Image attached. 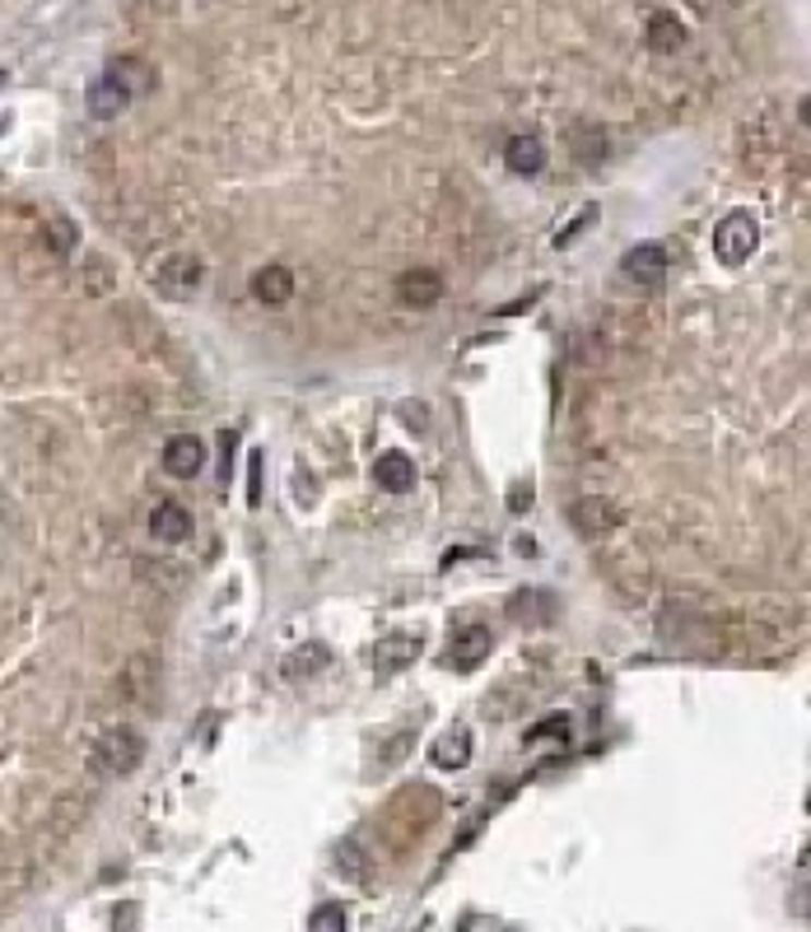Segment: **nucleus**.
<instances>
[{
	"mask_svg": "<svg viewBox=\"0 0 811 932\" xmlns=\"http://www.w3.org/2000/svg\"><path fill=\"white\" fill-rule=\"evenodd\" d=\"M326 662H332V648H326V644H303V648H295L285 658V671H289V677H313V671L326 667Z\"/></svg>",
	"mask_w": 811,
	"mask_h": 932,
	"instance_id": "17",
	"label": "nucleus"
},
{
	"mask_svg": "<svg viewBox=\"0 0 811 932\" xmlns=\"http://www.w3.org/2000/svg\"><path fill=\"white\" fill-rule=\"evenodd\" d=\"M205 466V443L196 434H172L164 443V471L178 476V480H192Z\"/></svg>",
	"mask_w": 811,
	"mask_h": 932,
	"instance_id": "7",
	"label": "nucleus"
},
{
	"mask_svg": "<svg viewBox=\"0 0 811 932\" xmlns=\"http://www.w3.org/2000/svg\"><path fill=\"white\" fill-rule=\"evenodd\" d=\"M755 248H761V224H755L751 211H732V215L718 219V229H714V252H718L723 266L751 262Z\"/></svg>",
	"mask_w": 811,
	"mask_h": 932,
	"instance_id": "1",
	"label": "nucleus"
},
{
	"mask_svg": "<svg viewBox=\"0 0 811 932\" xmlns=\"http://www.w3.org/2000/svg\"><path fill=\"white\" fill-rule=\"evenodd\" d=\"M504 164L517 172V178H532V172L546 168V145L537 141V135H513V141L504 145Z\"/></svg>",
	"mask_w": 811,
	"mask_h": 932,
	"instance_id": "15",
	"label": "nucleus"
},
{
	"mask_svg": "<svg viewBox=\"0 0 811 932\" xmlns=\"http://www.w3.org/2000/svg\"><path fill=\"white\" fill-rule=\"evenodd\" d=\"M620 271H625V280L634 285H663V275H667V248L663 243H640V248H630L625 252V262H620Z\"/></svg>",
	"mask_w": 811,
	"mask_h": 932,
	"instance_id": "6",
	"label": "nucleus"
},
{
	"mask_svg": "<svg viewBox=\"0 0 811 932\" xmlns=\"http://www.w3.org/2000/svg\"><path fill=\"white\" fill-rule=\"evenodd\" d=\"M402 420H406L410 429H425V420H429V416H425V406H416V402H406V406H402Z\"/></svg>",
	"mask_w": 811,
	"mask_h": 932,
	"instance_id": "24",
	"label": "nucleus"
},
{
	"mask_svg": "<svg viewBox=\"0 0 811 932\" xmlns=\"http://www.w3.org/2000/svg\"><path fill=\"white\" fill-rule=\"evenodd\" d=\"M490 648H494V630L472 625V630H462V634L453 638V648H448V662H453L457 671H472V667H480V662L490 658Z\"/></svg>",
	"mask_w": 811,
	"mask_h": 932,
	"instance_id": "9",
	"label": "nucleus"
},
{
	"mask_svg": "<svg viewBox=\"0 0 811 932\" xmlns=\"http://www.w3.org/2000/svg\"><path fill=\"white\" fill-rule=\"evenodd\" d=\"M569 517L579 523V531H588V537H597V531H611V527L620 523V509L611 504V499L588 494V499H579V504L569 509Z\"/></svg>",
	"mask_w": 811,
	"mask_h": 932,
	"instance_id": "12",
	"label": "nucleus"
},
{
	"mask_svg": "<svg viewBox=\"0 0 811 932\" xmlns=\"http://www.w3.org/2000/svg\"><path fill=\"white\" fill-rule=\"evenodd\" d=\"M47 243H51V252L57 256H65L75 248V229H71V219H51L47 224Z\"/></svg>",
	"mask_w": 811,
	"mask_h": 932,
	"instance_id": "20",
	"label": "nucleus"
},
{
	"mask_svg": "<svg viewBox=\"0 0 811 932\" xmlns=\"http://www.w3.org/2000/svg\"><path fill=\"white\" fill-rule=\"evenodd\" d=\"M201 285H205V262H196V256H168V262H159V271H154V289L172 303L196 299Z\"/></svg>",
	"mask_w": 811,
	"mask_h": 932,
	"instance_id": "3",
	"label": "nucleus"
},
{
	"mask_svg": "<svg viewBox=\"0 0 811 932\" xmlns=\"http://www.w3.org/2000/svg\"><path fill=\"white\" fill-rule=\"evenodd\" d=\"M127 103H131L127 84L117 80L112 71L103 75V80H94V84H90V112L98 117V122H108V117H117V112H127Z\"/></svg>",
	"mask_w": 811,
	"mask_h": 932,
	"instance_id": "13",
	"label": "nucleus"
},
{
	"mask_svg": "<svg viewBox=\"0 0 811 932\" xmlns=\"http://www.w3.org/2000/svg\"><path fill=\"white\" fill-rule=\"evenodd\" d=\"M420 634H383V644H378V653H373V662H378V671L383 677H396V671H406L410 662L420 658Z\"/></svg>",
	"mask_w": 811,
	"mask_h": 932,
	"instance_id": "10",
	"label": "nucleus"
},
{
	"mask_svg": "<svg viewBox=\"0 0 811 932\" xmlns=\"http://www.w3.org/2000/svg\"><path fill=\"white\" fill-rule=\"evenodd\" d=\"M112 75L127 84V94H131V98H135V94H150V89H154V71H150L145 61H135V57L117 61V65H112Z\"/></svg>",
	"mask_w": 811,
	"mask_h": 932,
	"instance_id": "18",
	"label": "nucleus"
},
{
	"mask_svg": "<svg viewBox=\"0 0 811 932\" xmlns=\"http://www.w3.org/2000/svg\"><path fill=\"white\" fill-rule=\"evenodd\" d=\"M150 531H154V541H164V546H178L192 537V513H187L178 499H159L150 513Z\"/></svg>",
	"mask_w": 811,
	"mask_h": 932,
	"instance_id": "8",
	"label": "nucleus"
},
{
	"mask_svg": "<svg viewBox=\"0 0 811 932\" xmlns=\"http://www.w3.org/2000/svg\"><path fill=\"white\" fill-rule=\"evenodd\" d=\"M145 761V737L135 732V728H112V732H103V741L94 746V765L103 774H131L135 765Z\"/></svg>",
	"mask_w": 811,
	"mask_h": 932,
	"instance_id": "2",
	"label": "nucleus"
},
{
	"mask_svg": "<svg viewBox=\"0 0 811 932\" xmlns=\"http://www.w3.org/2000/svg\"><path fill=\"white\" fill-rule=\"evenodd\" d=\"M681 43H685V28H681L677 14H667V10L653 14L648 20V47L653 51H681Z\"/></svg>",
	"mask_w": 811,
	"mask_h": 932,
	"instance_id": "16",
	"label": "nucleus"
},
{
	"mask_svg": "<svg viewBox=\"0 0 811 932\" xmlns=\"http://www.w3.org/2000/svg\"><path fill=\"white\" fill-rule=\"evenodd\" d=\"M313 923L318 932H345L350 928V913H345V905H322V909H313Z\"/></svg>",
	"mask_w": 811,
	"mask_h": 932,
	"instance_id": "19",
	"label": "nucleus"
},
{
	"mask_svg": "<svg viewBox=\"0 0 811 932\" xmlns=\"http://www.w3.org/2000/svg\"><path fill=\"white\" fill-rule=\"evenodd\" d=\"M341 872H350L355 882H369V862H365V853H359L355 844H345L341 849Z\"/></svg>",
	"mask_w": 811,
	"mask_h": 932,
	"instance_id": "21",
	"label": "nucleus"
},
{
	"mask_svg": "<svg viewBox=\"0 0 811 932\" xmlns=\"http://www.w3.org/2000/svg\"><path fill=\"white\" fill-rule=\"evenodd\" d=\"M443 299V275L434 266H410L396 275V303L406 308H434Z\"/></svg>",
	"mask_w": 811,
	"mask_h": 932,
	"instance_id": "4",
	"label": "nucleus"
},
{
	"mask_svg": "<svg viewBox=\"0 0 811 932\" xmlns=\"http://www.w3.org/2000/svg\"><path fill=\"white\" fill-rule=\"evenodd\" d=\"M593 219H597V205H588V211H583V215H579L574 224H569V229H564V234H556V248H569V238H579V234H583V229H588V224H593Z\"/></svg>",
	"mask_w": 811,
	"mask_h": 932,
	"instance_id": "23",
	"label": "nucleus"
},
{
	"mask_svg": "<svg viewBox=\"0 0 811 932\" xmlns=\"http://www.w3.org/2000/svg\"><path fill=\"white\" fill-rule=\"evenodd\" d=\"M373 480L387 494H406L410 486H416V462H410L406 453H383L373 462Z\"/></svg>",
	"mask_w": 811,
	"mask_h": 932,
	"instance_id": "14",
	"label": "nucleus"
},
{
	"mask_svg": "<svg viewBox=\"0 0 811 932\" xmlns=\"http://www.w3.org/2000/svg\"><path fill=\"white\" fill-rule=\"evenodd\" d=\"M248 289H252V299H257V303H266V308H285L289 299H295V271L281 266V262H271V266H262V271H252Z\"/></svg>",
	"mask_w": 811,
	"mask_h": 932,
	"instance_id": "5",
	"label": "nucleus"
},
{
	"mask_svg": "<svg viewBox=\"0 0 811 932\" xmlns=\"http://www.w3.org/2000/svg\"><path fill=\"white\" fill-rule=\"evenodd\" d=\"M472 746H476L472 728H448V732L434 741L429 761H434L439 769H467V765H472Z\"/></svg>",
	"mask_w": 811,
	"mask_h": 932,
	"instance_id": "11",
	"label": "nucleus"
},
{
	"mask_svg": "<svg viewBox=\"0 0 811 932\" xmlns=\"http://www.w3.org/2000/svg\"><path fill=\"white\" fill-rule=\"evenodd\" d=\"M248 504H262V453H252L248 462Z\"/></svg>",
	"mask_w": 811,
	"mask_h": 932,
	"instance_id": "22",
	"label": "nucleus"
}]
</instances>
